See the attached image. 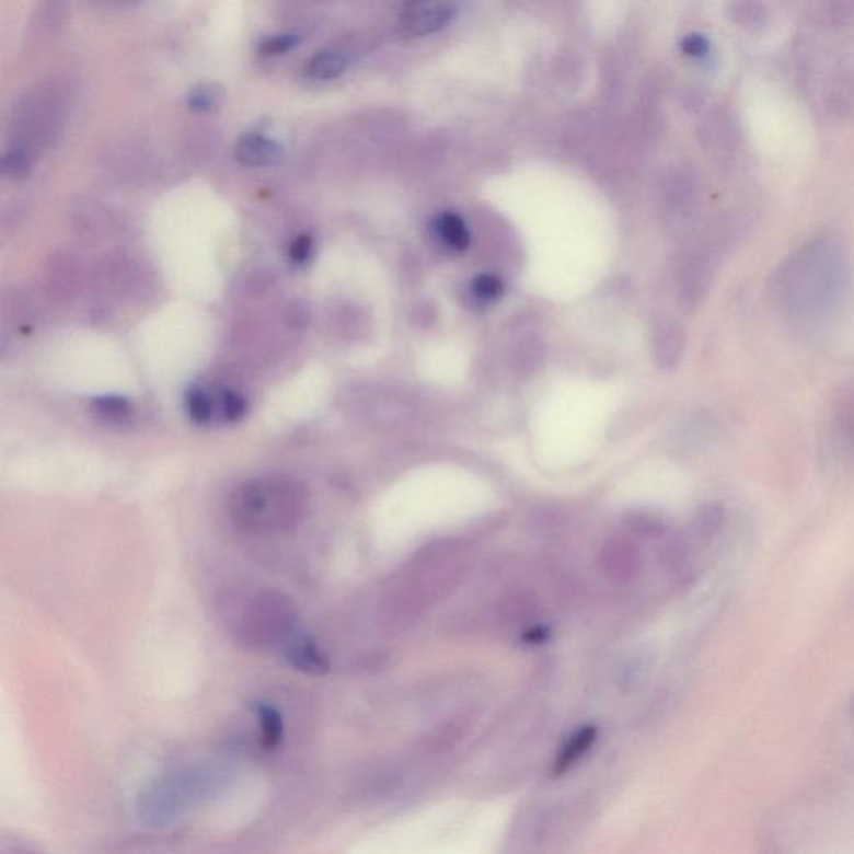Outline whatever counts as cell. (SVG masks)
<instances>
[{"mask_svg": "<svg viewBox=\"0 0 854 854\" xmlns=\"http://www.w3.org/2000/svg\"><path fill=\"white\" fill-rule=\"evenodd\" d=\"M94 411L105 423H124L132 414V406L126 397L102 396L94 401Z\"/></svg>", "mask_w": 854, "mask_h": 854, "instance_id": "obj_14", "label": "cell"}, {"mask_svg": "<svg viewBox=\"0 0 854 854\" xmlns=\"http://www.w3.org/2000/svg\"><path fill=\"white\" fill-rule=\"evenodd\" d=\"M187 416L193 423L204 424L212 423L218 419V401H214L204 389L193 388L186 396Z\"/></svg>", "mask_w": 854, "mask_h": 854, "instance_id": "obj_12", "label": "cell"}, {"mask_svg": "<svg viewBox=\"0 0 854 854\" xmlns=\"http://www.w3.org/2000/svg\"><path fill=\"white\" fill-rule=\"evenodd\" d=\"M688 556H690V550H688L686 543L680 538L666 541L661 547H659V563L669 569V572H680L686 566Z\"/></svg>", "mask_w": 854, "mask_h": 854, "instance_id": "obj_15", "label": "cell"}, {"mask_svg": "<svg viewBox=\"0 0 854 854\" xmlns=\"http://www.w3.org/2000/svg\"><path fill=\"white\" fill-rule=\"evenodd\" d=\"M247 404L241 394L234 391H222L218 400V419L224 423H238L245 416Z\"/></svg>", "mask_w": 854, "mask_h": 854, "instance_id": "obj_16", "label": "cell"}, {"mask_svg": "<svg viewBox=\"0 0 854 854\" xmlns=\"http://www.w3.org/2000/svg\"><path fill=\"white\" fill-rule=\"evenodd\" d=\"M347 60L337 50H321L305 64V74L315 81H331L346 70Z\"/></svg>", "mask_w": 854, "mask_h": 854, "instance_id": "obj_10", "label": "cell"}, {"mask_svg": "<svg viewBox=\"0 0 854 854\" xmlns=\"http://www.w3.org/2000/svg\"><path fill=\"white\" fill-rule=\"evenodd\" d=\"M296 610L292 602L277 592H263L254 599L244 620L241 636L254 646L274 645L295 639Z\"/></svg>", "mask_w": 854, "mask_h": 854, "instance_id": "obj_4", "label": "cell"}, {"mask_svg": "<svg viewBox=\"0 0 854 854\" xmlns=\"http://www.w3.org/2000/svg\"><path fill=\"white\" fill-rule=\"evenodd\" d=\"M289 254L296 264L305 263L312 254V239L309 235H299L292 241Z\"/></svg>", "mask_w": 854, "mask_h": 854, "instance_id": "obj_23", "label": "cell"}, {"mask_svg": "<svg viewBox=\"0 0 854 854\" xmlns=\"http://www.w3.org/2000/svg\"><path fill=\"white\" fill-rule=\"evenodd\" d=\"M503 291H505V286H503L501 279L493 274H480L473 280L474 296L481 301H496V299L501 298Z\"/></svg>", "mask_w": 854, "mask_h": 854, "instance_id": "obj_17", "label": "cell"}, {"mask_svg": "<svg viewBox=\"0 0 854 854\" xmlns=\"http://www.w3.org/2000/svg\"><path fill=\"white\" fill-rule=\"evenodd\" d=\"M210 774L200 768H184L159 777L140 799V816L146 823L165 824L189 808L209 789Z\"/></svg>", "mask_w": 854, "mask_h": 854, "instance_id": "obj_3", "label": "cell"}, {"mask_svg": "<svg viewBox=\"0 0 854 854\" xmlns=\"http://www.w3.org/2000/svg\"><path fill=\"white\" fill-rule=\"evenodd\" d=\"M681 47H683V53L686 56L694 57V59H701V57H706L709 54V43H707L706 37L700 34H691L684 37Z\"/></svg>", "mask_w": 854, "mask_h": 854, "instance_id": "obj_22", "label": "cell"}, {"mask_svg": "<svg viewBox=\"0 0 854 854\" xmlns=\"http://www.w3.org/2000/svg\"><path fill=\"white\" fill-rule=\"evenodd\" d=\"M298 44V37L291 34L273 35L269 39L263 41L259 50L264 56H279L288 53Z\"/></svg>", "mask_w": 854, "mask_h": 854, "instance_id": "obj_19", "label": "cell"}, {"mask_svg": "<svg viewBox=\"0 0 854 854\" xmlns=\"http://www.w3.org/2000/svg\"><path fill=\"white\" fill-rule=\"evenodd\" d=\"M289 662L309 674H323L330 669L326 656L319 651L314 641L309 637H295L286 649Z\"/></svg>", "mask_w": 854, "mask_h": 854, "instance_id": "obj_8", "label": "cell"}, {"mask_svg": "<svg viewBox=\"0 0 854 854\" xmlns=\"http://www.w3.org/2000/svg\"><path fill=\"white\" fill-rule=\"evenodd\" d=\"M304 487L288 476H263L241 484L232 493V519L245 531L284 532L298 526L305 512Z\"/></svg>", "mask_w": 854, "mask_h": 854, "instance_id": "obj_2", "label": "cell"}, {"mask_svg": "<svg viewBox=\"0 0 854 854\" xmlns=\"http://www.w3.org/2000/svg\"><path fill=\"white\" fill-rule=\"evenodd\" d=\"M436 231H438L441 241L454 251H466L470 247V231H468L464 221L455 214L445 212L439 216L438 221H436Z\"/></svg>", "mask_w": 854, "mask_h": 854, "instance_id": "obj_11", "label": "cell"}, {"mask_svg": "<svg viewBox=\"0 0 854 854\" xmlns=\"http://www.w3.org/2000/svg\"><path fill=\"white\" fill-rule=\"evenodd\" d=\"M841 424H843L846 438L850 439L851 445L854 446V404L847 406L846 414L841 416Z\"/></svg>", "mask_w": 854, "mask_h": 854, "instance_id": "obj_25", "label": "cell"}, {"mask_svg": "<svg viewBox=\"0 0 854 854\" xmlns=\"http://www.w3.org/2000/svg\"><path fill=\"white\" fill-rule=\"evenodd\" d=\"M189 105L191 109L194 111L210 109V107L214 105V95L210 94V92L200 89V91L194 92V94L191 95Z\"/></svg>", "mask_w": 854, "mask_h": 854, "instance_id": "obj_24", "label": "cell"}, {"mask_svg": "<svg viewBox=\"0 0 854 854\" xmlns=\"http://www.w3.org/2000/svg\"><path fill=\"white\" fill-rule=\"evenodd\" d=\"M631 528L636 531L645 532V534H661L665 531L662 521H659L655 516L646 515V512H634L627 518Z\"/></svg>", "mask_w": 854, "mask_h": 854, "instance_id": "obj_20", "label": "cell"}, {"mask_svg": "<svg viewBox=\"0 0 854 854\" xmlns=\"http://www.w3.org/2000/svg\"><path fill=\"white\" fill-rule=\"evenodd\" d=\"M455 5L449 2H413L403 11V27L414 35L431 34L454 19Z\"/></svg>", "mask_w": 854, "mask_h": 854, "instance_id": "obj_6", "label": "cell"}, {"mask_svg": "<svg viewBox=\"0 0 854 854\" xmlns=\"http://www.w3.org/2000/svg\"><path fill=\"white\" fill-rule=\"evenodd\" d=\"M846 253L831 234L799 247L776 277L781 302L793 314H818L840 298L846 279Z\"/></svg>", "mask_w": 854, "mask_h": 854, "instance_id": "obj_1", "label": "cell"}, {"mask_svg": "<svg viewBox=\"0 0 854 854\" xmlns=\"http://www.w3.org/2000/svg\"><path fill=\"white\" fill-rule=\"evenodd\" d=\"M599 569L614 582H631L641 575L643 554L630 538L608 540L599 553Z\"/></svg>", "mask_w": 854, "mask_h": 854, "instance_id": "obj_5", "label": "cell"}, {"mask_svg": "<svg viewBox=\"0 0 854 854\" xmlns=\"http://www.w3.org/2000/svg\"><path fill=\"white\" fill-rule=\"evenodd\" d=\"M2 169L9 177H22L28 169V158L24 151H11L2 161Z\"/></svg>", "mask_w": 854, "mask_h": 854, "instance_id": "obj_21", "label": "cell"}, {"mask_svg": "<svg viewBox=\"0 0 854 854\" xmlns=\"http://www.w3.org/2000/svg\"><path fill=\"white\" fill-rule=\"evenodd\" d=\"M596 736H598V732H596V728H592V726H585V728L573 732L572 738L567 739L566 745L563 746V750L557 754L556 763H554L553 766V773L556 774V776H561V774L572 770L576 763H579V760H582L585 754L591 750V746L595 745L596 741Z\"/></svg>", "mask_w": 854, "mask_h": 854, "instance_id": "obj_9", "label": "cell"}, {"mask_svg": "<svg viewBox=\"0 0 854 854\" xmlns=\"http://www.w3.org/2000/svg\"><path fill=\"white\" fill-rule=\"evenodd\" d=\"M526 634H528L526 641H529V643H540V641H543L544 637L547 636V631L543 630V627H534V630H531Z\"/></svg>", "mask_w": 854, "mask_h": 854, "instance_id": "obj_26", "label": "cell"}, {"mask_svg": "<svg viewBox=\"0 0 854 854\" xmlns=\"http://www.w3.org/2000/svg\"><path fill=\"white\" fill-rule=\"evenodd\" d=\"M235 158L251 168H264L279 161L280 148L269 137L256 132L244 134L235 146Z\"/></svg>", "mask_w": 854, "mask_h": 854, "instance_id": "obj_7", "label": "cell"}, {"mask_svg": "<svg viewBox=\"0 0 854 854\" xmlns=\"http://www.w3.org/2000/svg\"><path fill=\"white\" fill-rule=\"evenodd\" d=\"M501 613L509 623H524L536 613V599L529 592H512L503 601Z\"/></svg>", "mask_w": 854, "mask_h": 854, "instance_id": "obj_13", "label": "cell"}, {"mask_svg": "<svg viewBox=\"0 0 854 854\" xmlns=\"http://www.w3.org/2000/svg\"><path fill=\"white\" fill-rule=\"evenodd\" d=\"M261 725H263L264 738L269 745H276L280 739V732H282V722H280L279 713L273 707L263 706L259 711Z\"/></svg>", "mask_w": 854, "mask_h": 854, "instance_id": "obj_18", "label": "cell"}]
</instances>
